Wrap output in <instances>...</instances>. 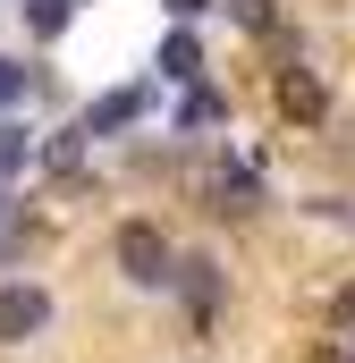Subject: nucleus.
<instances>
[{"instance_id": "nucleus-16", "label": "nucleus", "mask_w": 355, "mask_h": 363, "mask_svg": "<svg viewBox=\"0 0 355 363\" xmlns=\"http://www.w3.org/2000/svg\"><path fill=\"white\" fill-rule=\"evenodd\" d=\"M322 363H355V355H347V347H330V355H322Z\"/></svg>"}, {"instance_id": "nucleus-3", "label": "nucleus", "mask_w": 355, "mask_h": 363, "mask_svg": "<svg viewBox=\"0 0 355 363\" xmlns=\"http://www.w3.org/2000/svg\"><path fill=\"white\" fill-rule=\"evenodd\" d=\"M271 101H279V118H288V127H322V118H330V85H322L313 68H279Z\"/></svg>"}, {"instance_id": "nucleus-10", "label": "nucleus", "mask_w": 355, "mask_h": 363, "mask_svg": "<svg viewBox=\"0 0 355 363\" xmlns=\"http://www.w3.org/2000/svg\"><path fill=\"white\" fill-rule=\"evenodd\" d=\"M85 127H68V135H51V144H34V152H43V169H77V161H85Z\"/></svg>"}, {"instance_id": "nucleus-2", "label": "nucleus", "mask_w": 355, "mask_h": 363, "mask_svg": "<svg viewBox=\"0 0 355 363\" xmlns=\"http://www.w3.org/2000/svg\"><path fill=\"white\" fill-rule=\"evenodd\" d=\"M51 330V296L34 279H0V347H26Z\"/></svg>"}, {"instance_id": "nucleus-15", "label": "nucleus", "mask_w": 355, "mask_h": 363, "mask_svg": "<svg viewBox=\"0 0 355 363\" xmlns=\"http://www.w3.org/2000/svg\"><path fill=\"white\" fill-rule=\"evenodd\" d=\"M330 321H339V330H355V287H339V304H330Z\"/></svg>"}, {"instance_id": "nucleus-8", "label": "nucleus", "mask_w": 355, "mask_h": 363, "mask_svg": "<svg viewBox=\"0 0 355 363\" xmlns=\"http://www.w3.org/2000/svg\"><path fill=\"white\" fill-rule=\"evenodd\" d=\"M254 203H263V178L246 161H220V211H254Z\"/></svg>"}, {"instance_id": "nucleus-1", "label": "nucleus", "mask_w": 355, "mask_h": 363, "mask_svg": "<svg viewBox=\"0 0 355 363\" xmlns=\"http://www.w3.org/2000/svg\"><path fill=\"white\" fill-rule=\"evenodd\" d=\"M119 279H127V287H170L178 279V254H170V237H161L153 220H127V228H119Z\"/></svg>"}, {"instance_id": "nucleus-9", "label": "nucleus", "mask_w": 355, "mask_h": 363, "mask_svg": "<svg viewBox=\"0 0 355 363\" xmlns=\"http://www.w3.org/2000/svg\"><path fill=\"white\" fill-rule=\"evenodd\" d=\"M26 161H34V127H26V118H0V186L17 178Z\"/></svg>"}, {"instance_id": "nucleus-5", "label": "nucleus", "mask_w": 355, "mask_h": 363, "mask_svg": "<svg viewBox=\"0 0 355 363\" xmlns=\"http://www.w3.org/2000/svg\"><path fill=\"white\" fill-rule=\"evenodd\" d=\"M170 287H186V313H195V321H212V304H220V262L178 254V279H170Z\"/></svg>"}, {"instance_id": "nucleus-14", "label": "nucleus", "mask_w": 355, "mask_h": 363, "mask_svg": "<svg viewBox=\"0 0 355 363\" xmlns=\"http://www.w3.org/2000/svg\"><path fill=\"white\" fill-rule=\"evenodd\" d=\"M161 9H170L178 26H195V17H212V9H220V0H161Z\"/></svg>"}, {"instance_id": "nucleus-6", "label": "nucleus", "mask_w": 355, "mask_h": 363, "mask_svg": "<svg viewBox=\"0 0 355 363\" xmlns=\"http://www.w3.org/2000/svg\"><path fill=\"white\" fill-rule=\"evenodd\" d=\"M161 77H170V85H203V43H195V26H170V34H161Z\"/></svg>"}, {"instance_id": "nucleus-12", "label": "nucleus", "mask_w": 355, "mask_h": 363, "mask_svg": "<svg viewBox=\"0 0 355 363\" xmlns=\"http://www.w3.org/2000/svg\"><path fill=\"white\" fill-rule=\"evenodd\" d=\"M68 17H77V0H26V26H34L43 43H51V34H60Z\"/></svg>"}, {"instance_id": "nucleus-4", "label": "nucleus", "mask_w": 355, "mask_h": 363, "mask_svg": "<svg viewBox=\"0 0 355 363\" xmlns=\"http://www.w3.org/2000/svg\"><path fill=\"white\" fill-rule=\"evenodd\" d=\"M144 110H153V93H144V85H110L85 118H77V127H85V135H119V127H136Z\"/></svg>"}, {"instance_id": "nucleus-7", "label": "nucleus", "mask_w": 355, "mask_h": 363, "mask_svg": "<svg viewBox=\"0 0 355 363\" xmlns=\"http://www.w3.org/2000/svg\"><path fill=\"white\" fill-rule=\"evenodd\" d=\"M220 118H229L220 85H186V93H178V127H186V135H195V127H220Z\"/></svg>"}, {"instance_id": "nucleus-13", "label": "nucleus", "mask_w": 355, "mask_h": 363, "mask_svg": "<svg viewBox=\"0 0 355 363\" xmlns=\"http://www.w3.org/2000/svg\"><path fill=\"white\" fill-rule=\"evenodd\" d=\"M229 17H237L246 34H271V17H279V9H271V0H229Z\"/></svg>"}, {"instance_id": "nucleus-11", "label": "nucleus", "mask_w": 355, "mask_h": 363, "mask_svg": "<svg viewBox=\"0 0 355 363\" xmlns=\"http://www.w3.org/2000/svg\"><path fill=\"white\" fill-rule=\"evenodd\" d=\"M26 93H34V68H26V60H0V118H17Z\"/></svg>"}]
</instances>
